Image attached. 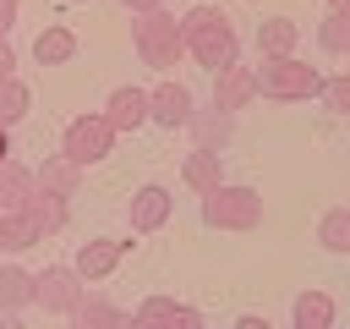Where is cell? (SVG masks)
Returning a JSON list of instances; mask_svg holds the SVG:
<instances>
[{
    "mask_svg": "<svg viewBox=\"0 0 350 329\" xmlns=\"http://www.w3.org/2000/svg\"><path fill=\"white\" fill-rule=\"evenodd\" d=\"M120 5H126V11L137 16V11H153V5H164V0H120Z\"/></svg>",
    "mask_w": 350,
    "mask_h": 329,
    "instance_id": "cell-30",
    "label": "cell"
},
{
    "mask_svg": "<svg viewBox=\"0 0 350 329\" xmlns=\"http://www.w3.org/2000/svg\"><path fill=\"white\" fill-rule=\"evenodd\" d=\"M16 5H22V0H0V38H11V27H16Z\"/></svg>",
    "mask_w": 350,
    "mask_h": 329,
    "instance_id": "cell-28",
    "label": "cell"
},
{
    "mask_svg": "<svg viewBox=\"0 0 350 329\" xmlns=\"http://www.w3.org/2000/svg\"><path fill=\"white\" fill-rule=\"evenodd\" d=\"M323 82L328 77L317 66H306L301 55H262V66H257V93L273 104H306L323 93Z\"/></svg>",
    "mask_w": 350,
    "mask_h": 329,
    "instance_id": "cell-2",
    "label": "cell"
},
{
    "mask_svg": "<svg viewBox=\"0 0 350 329\" xmlns=\"http://www.w3.org/2000/svg\"><path fill=\"white\" fill-rule=\"evenodd\" d=\"M334 318H339V307H334L328 291H301V296L290 302V324H295V329H328Z\"/></svg>",
    "mask_w": 350,
    "mask_h": 329,
    "instance_id": "cell-17",
    "label": "cell"
},
{
    "mask_svg": "<svg viewBox=\"0 0 350 329\" xmlns=\"http://www.w3.org/2000/svg\"><path fill=\"white\" fill-rule=\"evenodd\" d=\"M202 225L208 230H257L262 225V192L246 181H219L202 192Z\"/></svg>",
    "mask_w": 350,
    "mask_h": 329,
    "instance_id": "cell-4",
    "label": "cell"
},
{
    "mask_svg": "<svg viewBox=\"0 0 350 329\" xmlns=\"http://www.w3.org/2000/svg\"><path fill=\"white\" fill-rule=\"evenodd\" d=\"M170 214H175V192H170L164 181H142V186L131 192V203H126V219H131V230H137V236L164 230V225H170Z\"/></svg>",
    "mask_w": 350,
    "mask_h": 329,
    "instance_id": "cell-7",
    "label": "cell"
},
{
    "mask_svg": "<svg viewBox=\"0 0 350 329\" xmlns=\"http://www.w3.org/2000/svg\"><path fill=\"white\" fill-rule=\"evenodd\" d=\"M66 5H82V0H66Z\"/></svg>",
    "mask_w": 350,
    "mask_h": 329,
    "instance_id": "cell-33",
    "label": "cell"
},
{
    "mask_svg": "<svg viewBox=\"0 0 350 329\" xmlns=\"http://www.w3.org/2000/svg\"><path fill=\"white\" fill-rule=\"evenodd\" d=\"M131 44H137L142 66L170 71V66L186 55V27H180V16H175V11L153 5V11H137V22H131Z\"/></svg>",
    "mask_w": 350,
    "mask_h": 329,
    "instance_id": "cell-3",
    "label": "cell"
},
{
    "mask_svg": "<svg viewBox=\"0 0 350 329\" xmlns=\"http://www.w3.org/2000/svg\"><path fill=\"white\" fill-rule=\"evenodd\" d=\"M38 186H49V192H66V197H71V192L82 186V164L60 148V154H49V159L38 164Z\"/></svg>",
    "mask_w": 350,
    "mask_h": 329,
    "instance_id": "cell-21",
    "label": "cell"
},
{
    "mask_svg": "<svg viewBox=\"0 0 350 329\" xmlns=\"http://www.w3.org/2000/svg\"><path fill=\"white\" fill-rule=\"evenodd\" d=\"M71 55H77V33L71 27H60V22L38 27V38H33V60L38 66H66Z\"/></svg>",
    "mask_w": 350,
    "mask_h": 329,
    "instance_id": "cell-18",
    "label": "cell"
},
{
    "mask_svg": "<svg viewBox=\"0 0 350 329\" xmlns=\"http://www.w3.org/2000/svg\"><path fill=\"white\" fill-rule=\"evenodd\" d=\"M301 44V27L290 16H262L257 22V55H295Z\"/></svg>",
    "mask_w": 350,
    "mask_h": 329,
    "instance_id": "cell-19",
    "label": "cell"
},
{
    "mask_svg": "<svg viewBox=\"0 0 350 329\" xmlns=\"http://www.w3.org/2000/svg\"><path fill=\"white\" fill-rule=\"evenodd\" d=\"M0 247H5V219H0Z\"/></svg>",
    "mask_w": 350,
    "mask_h": 329,
    "instance_id": "cell-32",
    "label": "cell"
},
{
    "mask_svg": "<svg viewBox=\"0 0 350 329\" xmlns=\"http://www.w3.org/2000/svg\"><path fill=\"white\" fill-rule=\"evenodd\" d=\"M252 99H257V71H252V66H241V60H235V66L213 71V104H219V110H230V115H235V110H246Z\"/></svg>",
    "mask_w": 350,
    "mask_h": 329,
    "instance_id": "cell-10",
    "label": "cell"
},
{
    "mask_svg": "<svg viewBox=\"0 0 350 329\" xmlns=\"http://www.w3.org/2000/svg\"><path fill=\"white\" fill-rule=\"evenodd\" d=\"M317 99H323V104H328L334 115H350V71H345V77H328Z\"/></svg>",
    "mask_w": 350,
    "mask_h": 329,
    "instance_id": "cell-27",
    "label": "cell"
},
{
    "mask_svg": "<svg viewBox=\"0 0 350 329\" xmlns=\"http://www.w3.org/2000/svg\"><path fill=\"white\" fill-rule=\"evenodd\" d=\"M131 324H142V329H153V324H164V329H202V313L186 307V302H175V296H148L131 313Z\"/></svg>",
    "mask_w": 350,
    "mask_h": 329,
    "instance_id": "cell-12",
    "label": "cell"
},
{
    "mask_svg": "<svg viewBox=\"0 0 350 329\" xmlns=\"http://www.w3.org/2000/svg\"><path fill=\"white\" fill-rule=\"evenodd\" d=\"M148 93H153V121H159V126H170V132H175V126H186V121L197 115L191 88H186V82H175V77H164V82H159V88H148Z\"/></svg>",
    "mask_w": 350,
    "mask_h": 329,
    "instance_id": "cell-11",
    "label": "cell"
},
{
    "mask_svg": "<svg viewBox=\"0 0 350 329\" xmlns=\"http://www.w3.org/2000/svg\"><path fill=\"white\" fill-rule=\"evenodd\" d=\"M88 280L77 274V263H49L44 274H33V307H44L49 318H71L82 307V291Z\"/></svg>",
    "mask_w": 350,
    "mask_h": 329,
    "instance_id": "cell-6",
    "label": "cell"
},
{
    "mask_svg": "<svg viewBox=\"0 0 350 329\" xmlns=\"http://www.w3.org/2000/svg\"><path fill=\"white\" fill-rule=\"evenodd\" d=\"M115 121L104 115V110H82V115H71L66 121V132H60V148L88 170V164H98V159H109L115 154Z\"/></svg>",
    "mask_w": 350,
    "mask_h": 329,
    "instance_id": "cell-5",
    "label": "cell"
},
{
    "mask_svg": "<svg viewBox=\"0 0 350 329\" xmlns=\"http://www.w3.org/2000/svg\"><path fill=\"white\" fill-rule=\"evenodd\" d=\"M71 318H77L82 329H115V324H120L126 313H120L115 302H104V296H82V307H77Z\"/></svg>",
    "mask_w": 350,
    "mask_h": 329,
    "instance_id": "cell-26",
    "label": "cell"
},
{
    "mask_svg": "<svg viewBox=\"0 0 350 329\" xmlns=\"http://www.w3.org/2000/svg\"><path fill=\"white\" fill-rule=\"evenodd\" d=\"M27 214L38 219V230H44V236H60V230H66V219H71L66 192H49V186H38V192L27 197Z\"/></svg>",
    "mask_w": 350,
    "mask_h": 329,
    "instance_id": "cell-20",
    "label": "cell"
},
{
    "mask_svg": "<svg viewBox=\"0 0 350 329\" xmlns=\"http://www.w3.org/2000/svg\"><path fill=\"white\" fill-rule=\"evenodd\" d=\"M328 5H339V0H328Z\"/></svg>",
    "mask_w": 350,
    "mask_h": 329,
    "instance_id": "cell-35",
    "label": "cell"
},
{
    "mask_svg": "<svg viewBox=\"0 0 350 329\" xmlns=\"http://www.w3.org/2000/svg\"><path fill=\"white\" fill-rule=\"evenodd\" d=\"M339 5H345V11H350V0H339Z\"/></svg>",
    "mask_w": 350,
    "mask_h": 329,
    "instance_id": "cell-34",
    "label": "cell"
},
{
    "mask_svg": "<svg viewBox=\"0 0 350 329\" xmlns=\"http://www.w3.org/2000/svg\"><path fill=\"white\" fill-rule=\"evenodd\" d=\"M104 115L115 121V132H137V126L153 121V93L137 88V82H120V88L104 99Z\"/></svg>",
    "mask_w": 350,
    "mask_h": 329,
    "instance_id": "cell-8",
    "label": "cell"
},
{
    "mask_svg": "<svg viewBox=\"0 0 350 329\" xmlns=\"http://www.w3.org/2000/svg\"><path fill=\"white\" fill-rule=\"evenodd\" d=\"M33 307V274L22 263H0V318H16Z\"/></svg>",
    "mask_w": 350,
    "mask_h": 329,
    "instance_id": "cell-16",
    "label": "cell"
},
{
    "mask_svg": "<svg viewBox=\"0 0 350 329\" xmlns=\"http://www.w3.org/2000/svg\"><path fill=\"white\" fill-rule=\"evenodd\" d=\"M186 132H191V143H197V148H224V143L235 137V115L213 104V110H197V115L186 121Z\"/></svg>",
    "mask_w": 350,
    "mask_h": 329,
    "instance_id": "cell-14",
    "label": "cell"
},
{
    "mask_svg": "<svg viewBox=\"0 0 350 329\" xmlns=\"http://www.w3.org/2000/svg\"><path fill=\"white\" fill-rule=\"evenodd\" d=\"M0 159H11V126L0 121Z\"/></svg>",
    "mask_w": 350,
    "mask_h": 329,
    "instance_id": "cell-31",
    "label": "cell"
},
{
    "mask_svg": "<svg viewBox=\"0 0 350 329\" xmlns=\"http://www.w3.org/2000/svg\"><path fill=\"white\" fill-rule=\"evenodd\" d=\"M0 219H5V252H27V247L44 241V230H38V219L27 208H5Z\"/></svg>",
    "mask_w": 350,
    "mask_h": 329,
    "instance_id": "cell-22",
    "label": "cell"
},
{
    "mask_svg": "<svg viewBox=\"0 0 350 329\" xmlns=\"http://www.w3.org/2000/svg\"><path fill=\"white\" fill-rule=\"evenodd\" d=\"M33 192H38V170H27L16 159H0V214L5 208H27Z\"/></svg>",
    "mask_w": 350,
    "mask_h": 329,
    "instance_id": "cell-15",
    "label": "cell"
},
{
    "mask_svg": "<svg viewBox=\"0 0 350 329\" xmlns=\"http://www.w3.org/2000/svg\"><path fill=\"white\" fill-rule=\"evenodd\" d=\"M27 110H33V88L11 71V77H0V121L5 126H16V121H27Z\"/></svg>",
    "mask_w": 350,
    "mask_h": 329,
    "instance_id": "cell-24",
    "label": "cell"
},
{
    "mask_svg": "<svg viewBox=\"0 0 350 329\" xmlns=\"http://www.w3.org/2000/svg\"><path fill=\"white\" fill-rule=\"evenodd\" d=\"M16 71V49H11V38H0V77H11Z\"/></svg>",
    "mask_w": 350,
    "mask_h": 329,
    "instance_id": "cell-29",
    "label": "cell"
},
{
    "mask_svg": "<svg viewBox=\"0 0 350 329\" xmlns=\"http://www.w3.org/2000/svg\"><path fill=\"white\" fill-rule=\"evenodd\" d=\"M180 27H186V55H191L197 66L224 71V66L241 60V38H235V27H230V16H224L219 5H191V11L180 16Z\"/></svg>",
    "mask_w": 350,
    "mask_h": 329,
    "instance_id": "cell-1",
    "label": "cell"
},
{
    "mask_svg": "<svg viewBox=\"0 0 350 329\" xmlns=\"http://www.w3.org/2000/svg\"><path fill=\"white\" fill-rule=\"evenodd\" d=\"M126 247H131V241H120V236H93V241H82V247H77V258H71V263H77V274H82V280H109V274L120 269Z\"/></svg>",
    "mask_w": 350,
    "mask_h": 329,
    "instance_id": "cell-9",
    "label": "cell"
},
{
    "mask_svg": "<svg viewBox=\"0 0 350 329\" xmlns=\"http://www.w3.org/2000/svg\"><path fill=\"white\" fill-rule=\"evenodd\" d=\"M180 181L202 197V192H213L219 181H224V148H191L186 159H180Z\"/></svg>",
    "mask_w": 350,
    "mask_h": 329,
    "instance_id": "cell-13",
    "label": "cell"
},
{
    "mask_svg": "<svg viewBox=\"0 0 350 329\" xmlns=\"http://www.w3.org/2000/svg\"><path fill=\"white\" fill-rule=\"evenodd\" d=\"M317 44L328 55H350V11L345 5H328V16L317 22Z\"/></svg>",
    "mask_w": 350,
    "mask_h": 329,
    "instance_id": "cell-25",
    "label": "cell"
},
{
    "mask_svg": "<svg viewBox=\"0 0 350 329\" xmlns=\"http://www.w3.org/2000/svg\"><path fill=\"white\" fill-rule=\"evenodd\" d=\"M317 241H323V252H339V258L350 252V203H339L317 219Z\"/></svg>",
    "mask_w": 350,
    "mask_h": 329,
    "instance_id": "cell-23",
    "label": "cell"
}]
</instances>
